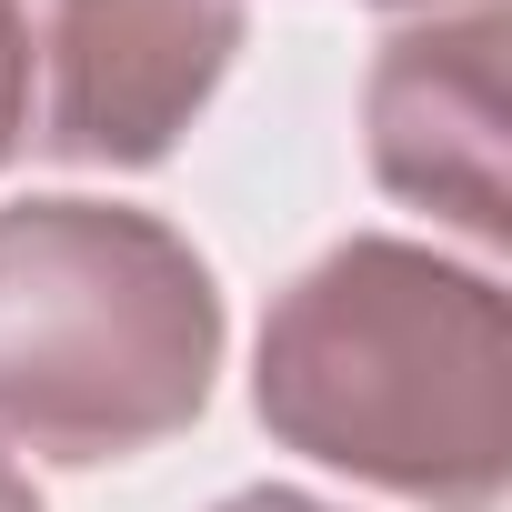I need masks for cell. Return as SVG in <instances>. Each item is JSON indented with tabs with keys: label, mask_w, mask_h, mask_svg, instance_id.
<instances>
[{
	"label": "cell",
	"mask_w": 512,
	"mask_h": 512,
	"mask_svg": "<svg viewBox=\"0 0 512 512\" xmlns=\"http://www.w3.org/2000/svg\"><path fill=\"white\" fill-rule=\"evenodd\" d=\"M221 282L131 201H11L0 211V452L131 462L211 412Z\"/></svg>",
	"instance_id": "obj_2"
},
{
	"label": "cell",
	"mask_w": 512,
	"mask_h": 512,
	"mask_svg": "<svg viewBox=\"0 0 512 512\" xmlns=\"http://www.w3.org/2000/svg\"><path fill=\"white\" fill-rule=\"evenodd\" d=\"M502 11H442L382 41L372 81H362V131H372V181L432 221H452L462 241H502L512 201H502Z\"/></svg>",
	"instance_id": "obj_4"
},
{
	"label": "cell",
	"mask_w": 512,
	"mask_h": 512,
	"mask_svg": "<svg viewBox=\"0 0 512 512\" xmlns=\"http://www.w3.org/2000/svg\"><path fill=\"white\" fill-rule=\"evenodd\" d=\"M21 161V51H11V21H0V171Z\"/></svg>",
	"instance_id": "obj_5"
},
{
	"label": "cell",
	"mask_w": 512,
	"mask_h": 512,
	"mask_svg": "<svg viewBox=\"0 0 512 512\" xmlns=\"http://www.w3.org/2000/svg\"><path fill=\"white\" fill-rule=\"evenodd\" d=\"M211 512H342V502H312V492H282V482H262V492H231V502H211Z\"/></svg>",
	"instance_id": "obj_6"
},
{
	"label": "cell",
	"mask_w": 512,
	"mask_h": 512,
	"mask_svg": "<svg viewBox=\"0 0 512 512\" xmlns=\"http://www.w3.org/2000/svg\"><path fill=\"white\" fill-rule=\"evenodd\" d=\"M382 11H412V21H442V11H502V0H382Z\"/></svg>",
	"instance_id": "obj_8"
},
{
	"label": "cell",
	"mask_w": 512,
	"mask_h": 512,
	"mask_svg": "<svg viewBox=\"0 0 512 512\" xmlns=\"http://www.w3.org/2000/svg\"><path fill=\"white\" fill-rule=\"evenodd\" d=\"M21 51V151L151 171L241 61V0H0Z\"/></svg>",
	"instance_id": "obj_3"
},
{
	"label": "cell",
	"mask_w": 512,
	"mask_h": 512,
	"mask_svg": "<svg viewBox=\"0 0 512 512\" xmlns=\"http://www.w3.org/2000/svg\"><path fill=\"white\" fill-rule=\"evenodd\" d=\"M0 512H41V492H31V472L0 452Z\"/></svg>",
	"instance_id": "obj_7"
},
{
	"label": "cell",
	"mask_w": 512,
	"mask_h": 512,
	"mask_svg": "<svg viewBox=\"0 0 512 512\" xmlns=\"http://www.w3.org/2000/svg\"><path fill=\"white\" fill-rule=\"evenodd\" d=\"M251 412L322 472L432 512H492L512 482V302L432 241L352 231L272 292Z\"/></svg>",
	"instance_id": "obj_1"
}]
</instances>
